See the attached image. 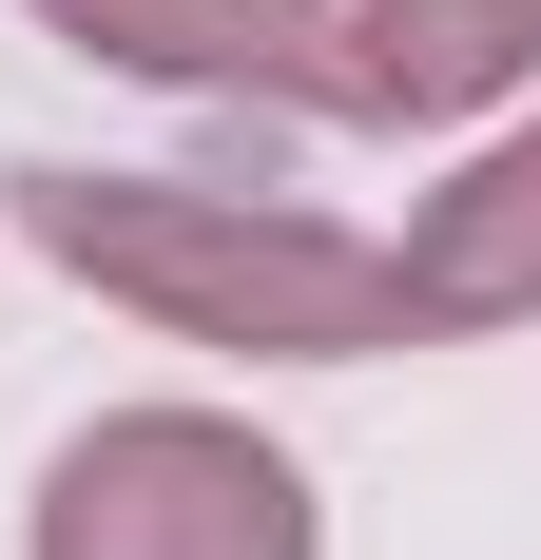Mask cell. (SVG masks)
<instances>
[{
    "label": "cell",
    "mask_w": 541,
    "mask_h": 560,
    "mask_svg": "<svg viewBox=\"0 0 541 560\" xmlns=\"http://www.w3.org/2000/svg\"><path fill=\"white\" fill-rule=\"evenodd\" d=\"M20 232H39L78 290L156 310L194 348H270V368H368L406 348V271L368 232L290 213V194H174V174H20Z\"/></svg>",
    "instance_id": "cell-1"
},
{
    "label": "cell",
    "mask_w": 541,
    "mask_h": 560,
    "mask_svg": "<svg viewBox=\"0 0 541 560\" xmlns=\"http://www.w3.org/2000/svg\"><path fill=\"white\" fill-rule=\"evenodd\" d=\"M387 271H406V329H522L541 310V116L464 174V194H426V232H406Z\"/></svg>",
    "instance_id": "cell-4"
},
{
    "label": "cell",
    "mask_w": 541,
    "mask_h": 560,
    "mask_svg": "<svg viewBox=\"0 0 541 560\" xmlns=\"http://www.w3.org/2000/svg\"><path fill=\"white\" fill-rule=\"evenodd\" d=\"M78 58L174 78V97H270V116H368L348 0H39Z\"/></svg>",
    "instance_id": "cell-3"
},
{
    "label": "cell",
    "mask_w": 541,
    "mask_h": 560,
    "mask_svg": "<svg viewBox=\"0 0 541 560\" xmlns=\"http://www.w3.org/2000/svg\"><path fill=\"white\" fill-rule=\"evenodd\" d=\"M368 116H464L503 78H541V0H348Z\"/></svg>",
    "instance_id": "cell-5"
},
{
    "label": "cell",
    "mask_w": 541,
    "mask_h": 560,
    "mask_svg": "<svg viewBox=\"0 0 541 560\" xmlns=\"http://www.w3.org/2000/svg\"><path fill=\"white\" fill-rule=\"evenodd\" d=\"M39 560H310V483L214 406H116L58 445Z\"/></svg>",
    "instance_id": "cell-2"
}]
</instances>
